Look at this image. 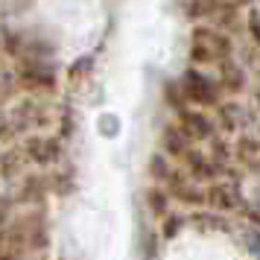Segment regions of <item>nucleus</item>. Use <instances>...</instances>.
<instances>
[{
  "label": "nucleus",
  "instance_id": "obj_1",
  "mask_svg": "<svg viewBox=\"0 0 260 260\" xmlns=\"http://www.w3.org/2000/svg\"><path fill=\"white\" fill-rule=\"evenodd\" d=\"M231 56V41L213 29V26H196L190 38V59L196 64H225Z\"/></svg>",
  "mask_w": 260,
  "mask_h": 260
},
{
  "label": "nucleus",
  "instance_id": "obj_2",
  "mask_svg": "<svg viewBox=\"0 0 260 260\" xmlns=\"http://www.w3.org/2000/svg\"><path fill=\"white\" fill-rule=\"evenodd\" d=\"M181 96L193 106H216L219 103V82H213L202 71H187L181 76Z\"/></svg>",
  "mask_w": 260,
  "mask_h": 260
},
{
  "label": "nucleus",
  "instance_id": "obj_3",
  "mask_svg": "<svg viewBox=\"0 0 260 260\" xmlns=\"http://www.w3.org/2000/svg\"><path fill=\"white\" fill-rule=\"evenodd\" d=\"M178 126L184 129L190 141H208L213 135V123L208 114H202V111H193V108H181L178 111Z\"/></svg>",
  "mask_w": 260,
  "mask_h": 260
},
{
  "label": "nucleus",
  "instance_id": "obj_4",
  "mask_svg": "<svg viewBox=\"0 0 260 260\" xmlns=\"http://www.w3.org/2000/svg\"><path fill=\"white\" fill-rule=\"evenodd\" d=\"M161 149H164L167 158H181V161L193 152V149H190V138L184 135V129H181L178 123H173V126H167V129H164Z\"/></svg>",
  "mask_w": 260,
  "mask_h": 260
},
{
  "label": "nucleus",
  "instance_id": "obj_5",
  "mask_svg": "<svg viewBox=\"0 0 260 260\" xmlns=\"http://www.w3.org/2000/svg\"><path fill=\"white\" fill-rule=\"evenodd\" d=\"M29 155L38 164H47V161H53L59 155V146L53 143V138H32L29 141Z\"/></svg>",
  "mask_w": 260,
  "mask_h": 260
}]
</instances>
